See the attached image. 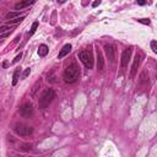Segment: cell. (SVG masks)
Wrapping results in <instances>:
<instances>
[{
    "label": "cell",
    "mask_w": 157,
    "mask_h": 157,
    "mask_svg": "<svg viewBox=\"0 0 157 157\" xmlns=\"http://www.w3.org/2000/svg\"><path fill=\"white\" fill-rule=\"evenodd\" d=\"M37 27H38V22H33L32 23V27H31V31H30V32H28V36H32L34 32H36V30H37Z\"/></svg>",
    "instance_id": "2e32d148"
},
{
    "label": "cell",
    "mask_w": 157,
    "mask_h": 157,
    "mask_svg": "<svg viewBox=\"0 0 157 157\" xmlns=\"http://www.w3.org/2000/svg\"><path fill=\"white\" fill-rule=\"evenodd\" d=\"M99 4H101V0H96V1L92 4V6H93V8H96V6H98Z\"/></svg>",
    "instance_id": "603a6c76"
},
{
    "label": "cell",
    "mask_w": 157,
    "mask_h": 157,
    "mask_svg": "<svg viewBox=\"0 0 157 157\" xmlns=\"http://www.w3.org/2000/svg\"><path fill=\"white\" fill-rule=\"evenodd\" d=\"M131 52H133L131 51V48H127L122 54V66L124 69L128 68V64H129L130 58H131Z\"/></svg>",
    "instance_id": "8992f818"
},
{
    "label": "cell",
    "mask_w": 157,
    "mask_h": 157,
    "mask_svg": "<svg viewBox=\"0 0 157 157\" xmlns=\"http://www.w3.org/2000/svg\"><path fill=\"white\" fill-rule=\"evenodd\" d=\"M9 30H10L9 26H0V33H4V32H6V31H9Z\"/></svg>",
    "instance_id": "d6986e66"
},
{
    "label": "cell",
    "mask_w": 157,
    "mask_h": 157,
    "mask_svg": "<svg viewBox=\"0 0 157 157\" xmlns=\"http://www.w3.org/2000/svg\"><path fill=\"white\" fill-rule=\"evenodd\" d=\"M137 21L141 23H145V25H150V20H147V18H141V20H137Z\"/></svg>",
    "instance_id": "ffe728a7"
},
{
    "label": "cell",
    "mask_w": 157,
    "mask_h": 157,
    "mask_svg": "<svg viewBox=\"0 0 157 157\" xmlns=\"http://www.w3.org/2000/svg\"><path fill=\"white\" fill-rule=\"evenodd\" d=\"M136 3L139 5H145L146 4V0H136Z\"/></svg>",
    "instance_id": "7402d4cb"
},
{
    "label": "cell",
    "mask_w": 157,
    "mask_h": 157,
    "mask_svg": "<svg viewBox=\"0 0 157 157\" xmlns=\"http://www.w3.org/2000/svg\"><path fill=\"white\" fill-rule=\"evenodd\" d=\"M140 61H141V55L140 54H136L135 55V59H134V63H133V66H131V70H130V77L133 79L136 73H137V68L140 65Z\"/></svg>",
    "instance_id": "52a82bcc"
},
{
    "label": "cell",
    "mask_w": 157,
    "mask_h": 157,
    "mask_svg": "<svg viewBox=\"0 0 157 157\" xmlns=\"http://www.w3.org/2000/svg\"><path fill=\"white\" fill-rule=\"evenodd\" d=\"M70 51H71V44H70V43H68V44H65L64 47L60 49L59 55H58V59H63L64 56H66L69 53H70Z\"/></svg>",
    "instance_id": "9c48e42d"
},
{
    "label": "cell",
    "mask_w": 157,
    "mask_h": 157,
    "mask_svg": "<svg viewBox=\"0 0 157 157\" xmlns=\"http://www.w3.org/2000/svg\"><path fill=\"white\" fill-rule=\"evenodd\" d=\"M21 58H22V54H21V53H20V54H18V55H17V56H16V58H15V59H14V61H12V63H17V61H18V60H20V59H21Z\"/></svg>",
    "instance_id": "44dd1931"
},
{
    "label": "cell",
    "mask_w": 157,
    "mask_h": 157,
    "mask_svg": "<svg viewBox=\"0 0 157 157\" xmlns=\"http://www.w3.org/2000/svg\"><path fill=\"white\" fill-rule=\"evenodd\" d=\"M30 73H31V69L28 68V69H26V70L23 71V75H22V79H26L28 75H30Z\"/></svg>",
    "instance_id": "ac0fdd59"
},
{
    "label": "cell",
    "mask_w": 157,
    "mask_h": 157,
    "mask_svg": "<svg viewBox=\"0 0 157 157\" xmlns=\"http://www.w3.org/2000/svg\"><path fill=\"white\" fill-rule=\"evenodd\" d=\"M80 75V68L77 66V64H75V63H73V64H70L64 71V81L68 84H73L75 82V81L77 80Z\"/></svg>",
    "instance_id": "6da1fadb"
},
{
    "label": "cell",
    "mask_w": 157,
    "mask_h": 157,
    "mask_svg": "<svg viewBox=\"0 0 157 157\" xmlns=\"http://www.w3.org/2000/svg\"><path fill=\"white\" fill-rule=\"evenodd\" d=\"M22 20H25V16L16 17V18H12V20H8V23H10V25H14V23H18V22H21Z\"/></svg>",
    "instance_id": "5bb4252c"
},
{
    "label": "cell",
    "mask_w": 157,
    "mask_h": 157,
    "mask_svg": "<svg viewBox=\"0 0 157 157\" xmlns=\"http://www.w3.org/2000/svg\"><path fill=\"white\" fill-rule=\"evenodd\" d=\"M54 98H55V92H54V90H52V89L44 90V92H43L42 95H41V97H39V102H38L39 108H41V109H46L47 107L53 102Z\"/></svg>",
    "instance_id": "7a4b0ae2"
},
{
    "label": "cell",
    "mask_w": 157,
    "mask_h": 157,
    "mask_svg": "<svg viewBox=\"0 0 157 157\" xmlns=\"http://www.w3.org/2000/svg\"><path fill=\"white\" fill-rule=\"evenodd\" d=\"M151 49L153 53H157V42L156 41H152L151 42Z\"/></svg>",
    "instance_id": "e0dca14e"
},
{
    "label": "cell",
    "mask_w": 157,
    "mask_h": 157,
    "mask_svg": "<svg viewBox=\"0 0 157 157\" xmlns=\"http://www.w3.org/2000/svg\"><path fill=\"white\" fill-rule=\"evenodd\" d=\"M104 51H106L107 56H108V59L111 61H113V59H114V47H113L112 44H106L104 46Z\"/></svg>",
    "instance_id": "30bf717a"
},
{
    "label": "cell",
    "mask_w": 157,
    "mask_h": 157,
    "mask_svg": "<svg viewBox=\"0 0 157 157\" xmlns=\"http://www.w3.org/2000/svg\"><path fill=\"white\" fill-rule=\"evenodd\" d=\"M20 73H21L20 69H16L15 73H14V76H12V85H14V86L18 82V79H20Z\"/></svg>",
    "instance_id": "4fadbf2b"
},
{
    "label": "cell",
    "mask_w": 157,
    "mask_h": 157,
    "mask_svg": "<svg viewBox=\"0 0 157 157\" xmlns=\"http://www.w3.org/2000/svg\"><path fill=\"white\" fill-rule=\"evenodd\" d=\"M49 52V48L46 46V44H41L39 48H38V55L39 56H46Z\"/></svg>",
    "instance_id": "7c38bea8"
},
{
    "label": "cell",
    "mask_w": 157,
    "mask_h": 157,
    "mask_svg": "<svg viewBox=\"0 0 157 157\" xmlns=\"http://www.w3.org/2000/svg\"><path fill=\"white\" fill-rule=\"evenodd\" d=\"M103 65H104V61H103L102 53L99 51H97V66H98V70H102Z\"/></svg>",
    "instance_id": "8fae6325"
},
{
    "label": "cell",
    "mask_w": 157,
    "mask_h": 157,
    "mask_svg": "<svg viewBox=\"0 0 157 157\" xmlns=\"http://www.w3.org/2000/svg\"><path fill=\"white\" fill-rule=\"evenodd\" d=\"M18 113H20V115L23 117V118H32L33 117V106L32 103H30V102H26V103H23L21 107H20V111H18Z\"/></svg>",
    "instance_id": "277c9868"
},
{
    "label": "cell",
    "mask_w": 157,
    "mask_h": 157,
    "mask_svg": "<svg viewBox=\"0 0 157 157\" xmlns=\"http://www.w3.org/2000/svg\"><path fill=\"white\" fill-rule=\"evenodd\" d=\"M79 59L84 63V65L87 69H92L93 68V55L91 51H82L79 54Z\"/></svg>",
    "instance_id": "3957f363"
},
{
    "label": "cell",
    "mask_w": 157,
    "mask_h": 157,
    "mask_svg": "<svg viewBox=\"0 0 157 157\" xmlns=\"http://www.w3.org/2000/svg\"><path fill=\"white\" fill-rule=\"evenodd\" d=\"M65 1H66V0H58V3H59V4H64Z\"/></svg>",
    "instance_id": "cb8c5ba5"
},
{
    "label": "cell",
    "mask_w": 157,
    "mask_h": 157,
    "mask_svg": "<svg viewBox=\"0 0 157 157\" xmlns=\"http://www.w3.org/2000/svg\"><path fill=\"white\" fill-rule=\"evenodd\" d=\"M14 131L20 136H28L33 133V128L28 127V125H25V124H16L14 128Z\"/></svg>",
    "instance_id": "5b68a950"
},
{
    "label": "cell",
    "mask_w": 157,
    "mask_h": 157,
    "mask_svg": "<svg viewBox=\"0 0 157 157\" xmlns=\"http://www.w3.org/2000/svg\"><path fill=\"white\" fill-rule=\"evenodd\" d=\"M18 17V11L16 12H9L8 15H6V20H12V18H16Z\"/></svg>",
    "instance_id": "9a60e30c"
},
{
    "label": "cell",
    "mask_w": 157,
    "mask_h": 157,
    "mask_svg": "<svg viewBox=\"0 0 157 157\" xmlns=\"http://www.w3.org/2000/svg\"><path fill=\"white\" fill-rule=\"evenodd\" d=\"M34 3H36V0H22V1L17 3V4L15 5V10H16V11L22 10V9H25V8H27V6L34 4Z\"/></svg>",
    "instance_id": "ba28073f"
}]
</instances>
